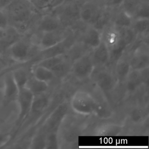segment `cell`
<instances>
[{"label": "cell", "mask_w": 149, "mask_h": 149, "mask_svg": "<svg viewBox=\"0 0 149 149\" xmlns=\"http://www.w3.org/2000/svg\"><path fill=\"white\" fill-rule=\"evenodd\" d=\"M102 40L109 51L110 61H118L132 44L127 29L116 26L111 23L102 31Z\"/></svg>", "instance_id": "6da1fadb"}, {"label": "cell", "mask_w": 149, "mask_h": 149, "mask_svg": "<svg viewBox=\"0 0 149 149\" xmlns=\"http://www.w3.org/2000/svg\"><path fill=\"white\" fill-rule=\"evenodd\" d=\"M71 106L74 111L81 115H89L96 109L97 104L93 97L84 91L76 92L71 99Z\"/></svg>", "instance_id": "7a4b0ae2"}, {"label": "cell", "mask_w": 149, "mask_h": 149, "mask_svg": "<svg viewBox=\"0 0 149 149\" xmlns=\"http://www.w3.org/2000/svg\"><path fill=\"white\" fill-rule=\"evenodd\" d=\"M104 6L97 0H86L82 6L80 12L81 21L93 26L100 17Z\"/></svg>", "instance_id": "3957f363"}, {"label": "cell", "mask_w": 149, "mask_h": 149, "mask_svg": "<svg viewBox=\"0 0 149 149\" xmlns=\"http://www.w3.org/2000/svg\"><path fill=\"white\" fill-rule=\"evenodd\" d=\"M91 52L79 57L74 61L73 63V74L78 79H86L93 72L95 65L92 60Z\"/></svg>", "instance_id": "277c9868"}, {"label": "cell", "mask_w": 149, "mask_h": 149, "mask_svg": "<svg viewBox=\"0 0 149 149\" xmlns=\"http://www.w3.org/2000/svg\"><path fill=\"white\" fill-rule=\"evenodd\" d=\"M34 95L26 88L20 89L17 101L19 111L17 121V125L20 126L31 112Z\"/></svg>", "instance_id": "5b68a950"}, {"label": "cell", "mask_w": 149, "mask_h": 149, "mask_svg": "<svg viewBox=\"0 0 149 149\" xmlns=\"http://www.w3.org/2000/svg\"><path fill=\"white\" fill-rule=\"evenodd\" d=\"M71 32L70 28H62L56 31L42 33L39 47L43 50L54 47L64 41Z\"/></svg>", "instance_id": "8992f818"}, {"label": "cell", "mask_w": 149, "mask_h": 149, "mask_svg": "<svg viewBox=\"0 0 149 149\" xmlns=\"http://www.w3.org/2000/svg\"><path fill=\"white\" fill-rule=\"evenodd\" d=\"M77 41L81 42L90 49L93 50L102 42V32L92 26L88 25Z\"/></svg>", "instance_id": "52a82bcc"}, {"label": "cell", "mask_w": 149, "mask_h": 149, "mask_svg": "<svg viewBox=\"0 0 149 149\" xmlns=\"http://www.w3.org/2000/svg\"><path fill=\"white\" fill-rule=\"evenodd\" d=\"M10 53L15 61L23 62L28 60L30 57L31 46L25 41H18L11 45Z\"/></svg>", "instance_id": "ba28073f"}, {"label": "cell", "mask_w": 149, "mask_h": 149, "mask_svg": "<svg viewBox=\"0 0 149 149\" xmlns=\"http://www.w3.org/2000/svg\"><path fill=\"white\" fill-rule=\"evenodd\" d=\"M19 91V89L14 80L12 73L6 76L4 80L3 95V103L5 106L17 101Z\"/></svg>", "instance_id": "9c48e42d"}, {"label": "cell", "mask_w": 149, "mask_h": 149, "mask_svg": "<svg viewBox=\"0 0 149 149\" xmlns=\"http://www.w3.org/2000/svg\"><path fill=\"white\" fill-rule=\"evenodd\" d=\"M63 27L58 15H47L42 19L38 29L42 33L56 31Z\"/></svg>", "instance_id": "30bf717a"}, {"label": "cell", "mask_w": 149, "mask_h": 149, "mask_svg": "<svg viewBox=\"0 0 149 149\" xmlns=\"http://www.w3.org/2000/svg\"><path fill=\"white\" fill-rule=\"evenodd\" d=\"M91 54L95 65H104L110 61L109 49L102 40L98 47L92 50Z\"/></svg>", "instance_id": "8fae6325"}, {"label": "cell", "mask_w": 149, "mask_h": 149, "mask_svg": "<svg viewBox=\"0 0 149 149\" xmlns=\"http://www.w3.org/2000/svg\"><path fill=\"white\" fill-rule=\"evenodd\" d=\"M133 19L120 8H115L111 23L118 27L130 28Z\"/></svg>", "instance_id": "7c38bea8"}, {"label": "cell", "mask_w": 149, "mask_h": 149, "mask_svg": "<svg viewBox=\"0 0 149 149\" xmlns=\"http://www.w3.org/2000/svg\"><path fill=\"white\" fill-rule=\"evenodd\" d=\"M147 1L149 0H123L119 8L133 19L144 3Z\"/></svg>", "instance_id": "4fadbf2b"}, {"label": "cell", "mask_w": 149, "mask_h": 149, "mask_svg": "<svg viewBox=\"0 0 149 149\" xmlns=\"http://www.w3.org/2000/svg\"><path fill=\"white\" fill-rule=\"evenodd\" d=\"M131 28L137 37L146 38L149 36V19H138L133 20Z\"/></svg>", "instance_id": "5bb4252c"}, {"label": "cell", "mask_w": 149, "mask_h": 149, "mask_svg": "<svg viewBox=\"0 0 149 149\" xmlns=\"http://www.w3.org/2000/svg\"><path fill=\"white\" fill-rule=\"evenodd\" d=\"M26 88L34 96L45 94L48 88V83L42 81L33 77L29 78Z\"/></svg>", "instance_id": "9a60e30c"}, {"label": "cell", "mask_w": 149, "mask_h": 149, "mask_svg": "<svg viewBox=\"0 0 149 149\" xmlns=\"http://www.w3.org/2000/svg\"><path fill=\"white\" fill-rule=\"evenodd\" d=\"M97 84L102 89L105 91L110 90L114 86V78L109 72L102 71L95 77Z\"/></svg>", "instance_id": "2e32d148"}, {"label": "cell", "mask_w": 149, "mask_h": 149, "mask_svg": "<svg viewBox=\"0 0 149 149\" xmlns=\"http://www.w3.org/2000/svg\"><path fill=\"white\" fill-rule=\"evenodd\" d=\"M140 70H133L127 77V87L130 91H134L143 81L144 77Z\"/></svg>", "instance_id": "e0dca14e"}, {"label": "cell", "mask_w": 149, "mask_h": 149, "mask_svg": "<svg viewBox=\"0 0 149 149\" xmlns=\"http://www.w3.org/2000/svg\"><path fill=\"white\" fill-rule=\"evenodd\" d=\"M33 77L42 81L48 83L53 80L55 75L49 69L37 65L33 70Z\"/></svg>", "instance_id": "ac0fdd59"}, {"label": "cell", "mask_w": 149, "mask_h": 149, "mask_svg": "<svg viewBox=\"0 0 149 149\" xmlns=\"http://www.w3.org/2000/svg\"><path fill=\"white\" fill-rule=\"evenodd\" d=\"M49 99L45 94L34 96L31 112L36 114L41 113L47 107Z\"/></svg>", "instance_id": "d6986e66"}, {"label": "cell", "mask_w": 149, "mask_h": 149, "mask_svg": "<svg viewBox=\"0 0 149 149\" xmlns=\"http://www.w3.org/2000/svg\"><path fill=\"white\" fill-rule=\"evenodd\" d=\"M131 67L130 61L126 59H120L117 61L116 66V73L118 79L123 81L127 78L130 73Z\"/></svg>", "instance_id": "ffe728a7"}, {"label": "cell", "mask_w": 149, "mask_h": 149, "mask_svg": "<svg viewBox=\"0 0 149 149\" xmlns=\"http://www.w3.org/2000/svg\"><path fill=\"white\" fill-rule=\"evenodd\" d=\"M12 74L19 89L26 88L29 77L25 70L21 69L16 70Z\"/></svg>", "instance_id": "44dd1931"}, {"label": "cell", "mask_w": 149, "mask_h": 149, "mask_svg": "<svg viewBox=\"0 0 149 149\" xmlns=\"http://www.w3.org/2000/svg\"><path fill=\"white\" fill-rule=\"evenodd\" d=\"M36 6L40 9L48 8L52 0H29Z\"/></svg>", "instance_id": "7402d4cb"}, {"label": "cell", "mask_w": 149, "mask_h": 149, "mask_svg": "<svg viewBox=\"0 0 149 149\" xmlns=\"http://www.w3.org/2000/svg\"><path fill=\"white\" fill-rule=\"evenodd\" d=\"M123 0H104V6L111 8H116L119 7Z\"/></svg>", "instance_id": "603a6c76"}, {"label": "cell", "mask_w": 149, "mask_h": 149, "mask_svg": "<svg viewBox=\"0 0 149 149\" xmlns=\"http://www.w3.org/2000/svg\"><path fill=\"white\" fill-rule=\"evenodd\" d=\"M8 19L7 15L3 11L0 10V30H4L8 27Z\"/></svg>", "instance_id": "cb8c5ba5"}, {"label": "cell", "mask_w": 149, "mask_h": 149, "mask_svg": "<svg viewBox=\"0 0 149 149\" xmlns=\"http://www.w3.org/2000/svg\"><path fill=\"white\" fill-rule=\"evenodd\" d=\"M11 139V135L8 133H0V147L6 144Z\"/></svg>", "instance_id": "d4e9b609"}, {"label": "cell", "mask_w": 149, "mask_h": 149, "mask_svg": "<svg viewBox=\"0 0 149 149\" xmlns=\"http://www.w3.org/2000/svg\"><path fill=\"white\" fill-rule=\"evenodd\" d=\"M13 0H0V7L5 8L10 5Z\"/></svg>", "instance_id": "484cf974"}]
</instances>
